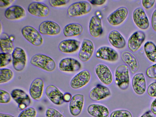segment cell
Masks as SVG:
<instances>
[{"label":"cell","mask_w":156,"mask_h":117,"mask_svg":"<svg viewBox=\"0 0 156 117\" xmlns=\"http://www.w3.org/2000/svg\"><path fill=\"white\" fill-rule=\"evenodd\" d=\"M13 67L16 71L20 72L24 68L27 62L25 51L19 47L16 48L12 53Z\"/></svg>","instance_id":"obj_5"},{"label":"cell","mask_w":156,"mask_h":117,"mask_svg":"<svg viewBox=\"0 0 156 117\" xmlns=\"http://www.w3.org/2000/svg\"><path fill=\"white\" fill-rule=\"evenodd\" d=\"M91 78L90 73L87 70H83L76 75L71 80L70 85L74 89L80 88L86 85Z\"/></svg>","instance_id":"obj_9"},{"label":"cell","mask_w":156,"mask_h":117,"mask_svg":"<svg viewBox=\"0 0 156 117\" xmlns=\"http://www.w3.org/2000/svg\"><path fill=\"white\" fill-rule=\"evenodd\" d=\"M11 100V97L7 91L0 90V103L6 104L9 102Z\"/></svg>","instance_id":"obj_35"},{"label":"cell","mask_w":156,"mask_h":117,"mask_svg":"<svg viewBox=\"0 0 156 117\" xmlns=\"http://www.w3.org/2000/svg\"><path fill=\"white\" fill-rule=\"evenodd\" d=\"M111 94L110 90L108 87L98 84L90 91V97L91 100L97 101L102 100Z\"/></svg>","instance_id":"obj_19"},{"label":"cell","mask_w":156,"mask_h":117,"mask_svg":"<svg viewBox=\"0 0 156 117\" xmlns=\"http://www.w3.org/2000/svg\"><path fill=\"white\" fill-rule=\"evenodd\" d=\"M109 41L111 44L118 49L124 48L126 44V41L118 31L114 30L111 31L108 36Z\"/></svg>","instance_id":"obj_25"},{"label":"cell","mask_w":156,"mask_h":117,"mask_svg":"<svg viewBox=\"0 0 156 117\" xmlns=\"http://www.w3.org/2000/svg\"><path fill=\"white\" fill-rule=\"evenodd\" d=\"M13 76V72L10 69L7 68L0 69V83H4L11 80Z\"/></svg>","instance_id":"obj_31"},{"label":"cell","mask_w":156,"mask_h":117,"mask_svg":"<svg viewBox=\"0 0 156 117\" xmlns=\"http://www.w3.org/2000/svg\"><path fill=\"white\" fill-rule=\"evenodd\" d=\"M0 48L2 53L11 54L14 49L13 42L6 34L2 33L0 36Z\"/></svg>","instance_id":"obj_29"},{"label":"cell","mask_w":156,"mask_h":117,"mask_svg":"<svg viewBox=\"0 0 156 117\" xmlns=\"http://www.w3.org/2000/svg\"><path fill=\"white\" fill-rule=\"evenodd\" d=\"M151 112L154 115H156V99L152 102L151 107Z\"/></svg>","instance_id":"obj_45"},{"label":"cell","mask_w":156,"mask_h":117,"mask_svg":"<svg viewBox=\"0 0 156 117\" xmlns=\"http://www.w3.org/2000/svg\"><path fill=\"white\" fill-rule=\"evenodd\" d=\"M83 31V27L80 24L73 23L65 26L63 30V33L66 37H70L80 35Z\"/></svg>","instance_id":"obj_28"},{"label":"cell","mask_w":156,"mask_h":117,"mask_svg":"<svg viewBox=\"0 0 156 117\" xmlns=\"http://www.w3.org/2000/svg\"><path fill=\"white\" fill-rule=\"evenodd\" d=\"M5 17L10 20H16L21 18L26 15L24 9L17 5H12L7 9L5 12Z\"/></svg>","instance_id":"obj_20"},{"label":"cell","mask_w":156,"mask_h":117,"mask_svg":"<svg viewBox=\"0 0 156 117\" xmlns=\"http://www.w3.org/2000/svg\"><path fill=\"white\" fill-rule=\"evenodd\" d=\"M153 113L150 111L146 112L140 117H155Z\"/></svg>","instance_id":"obj_46"},{"label":"cell","mask_w":156,"mask_h":117,"mask_svg":"<svg viewBox=\"0 0 156 117\" xmlns=\"http://www.w3.org/2000/svg\"><path fill=\"white\" fill-rule=\"evenodd\" d=\"M9 38L11 41H12V42L14 40V36H10Z\"/></svg>","instance_id":"obj_49"},{"label":"cell","mask_w":156,"mask_h":117,"mask_svg":"<svg viewBox=\"0 0 156 117\" xmlns=\"http://www.w3.org/2000/svg\"><path fill=\"white\" fill-rule=\"evenodd\" d=\"M11 96L18 105L25 104L28 106L31 103V100L29 95L22 90L19 89L13 90L11 92Z\"/></svg>","instance_id":"obj_27"},{"label":"cell","mask_w":156,"mask_h":117,"mask_svg":"<svg viewBox=\"0 0 156 117\" xmlns=\"http://www.w3.org/2000/svg\"><path fill=\"white\" fill-rule=\"evenodd\" d=\"M95 71L98 78L104 84L108 85L112 82V74L106 65L100 64L97 65L95 68Z\"/></svg>","instance_id":"obj_15"},{"label":"cell","mask_w":156,"mask_h":117,"mask_svg":"<svg viewBox=\"0 0 156 117\" xmlns=\"http://www.w3.org/2000/svg\"><path fill=\"white\" fill-rule=\"evenodd\" d=\"M91 5L89 2H78L73 3L69 6L67 13L71 17H76L87 14L91 11Z\"/></svg>","instance_id":"obj_3"},{"label":"cell","mask_w":156,"mask_h":117,"mask_svg":"<svg viewBox=\"0 0 156 117\" xmlns=\"http://www.w3.org/2000/svg\"><path fill=\"white\" fill-rule=\"evenodd\" d=\"M94 49L92 42L89 39H84L78 54L80 59L83 62L88 61L92 56Z\"/></svg>","instance_id":"obj_10"},{"label":"cell","mask_w":156,"mask_h":117,"mask_svg":"<svg viewBox=\"0 0 156 117\" xmlns=\"http://www.w3.org/2000/svg\"><path fill=\"white\" fill-rule=\"evenodd\" d=\"M80 43L79 41L76 40H65L60 43L58 48L60 51L63 53H71L78 49Z\"/></svg>","instance_id":"obj_22"},{"label":"cell","mask_w":156,"mask_h":117,"mask_svg":"<svg viewBox=\"0 0 156 117\" xmlns=\"http://www.w3.org/2000/svg\"><path fill=\"white\" fill-rule=\"evenodd\" d=\"M115 83L120 89L125 90L128 88L129 79L128 68L126 66H118L115 71Z\"/></svg>","instance_id":"obj_2"},{"label":"cell","mask_w":156,"mask_h":117,"mask_svg":"<svg viewBox=\"0 0 156 117\" xmlns=\"http://www.w3.org/2000/svg\"><path fill=\"white\" fill-rule=\"evenodd\" d=\"M24 37L29 42L36 46H41L43 43V39L40 33L33 27L27 26L21 30Z\"/></svg>","instance_id":"obj_4"},{"label":"cell","mask_w":156,"mask_h":117,"mask_svg":"<svg viewBox=\"0 0 156 117\" xmlns=\"http://www.w3.org/2000/svg\"><path fill=\"white\" fill-rule=\"evenodd\" d=\"M0 117H15L14 116L6 114L0 113Z\"/></svg>","instance_id":"obj_48"},{"label":"cell","mask_w":156,"mask_h":117,"mask_svg":"<svg viewBox=\"0 0 156 117\" xmlns=\"http://www.w3.org/2000/svg\"><path fill=\"white\" fill-rule=\"evenodd\" d=\"M39 31L41 34L56 35L61 32L60 26L56 23L51 21H45L41 23L39 26Z\"/></svg>","instance_id":"obj_7"},{"label":"cell","mask_w":156,"mask_h":117,"mask_svg":"<svg viewBox=\"0 0 156 117\" xmlns=\"http://www.w3.org/2000/svg\"><path fill=\"white\" fill-rule=\"evenodd\" d=\"M46 117H65L61 113L56 109L52 108H48L46 113Z\"/></svg>","instance_id":"obj_36"},{"label":"cell","mask_w":156,"mask_h":117,"mask_svg":"<svg viewBox=\"0 0 156 117\" xmlns=\"http://www.w3.org/2000/svg\"><path fill=\"white\" fill-rule=\"evenodd\" d=\"M133 19L136 25L140 29L146 30L148 28L149 21L142 8H138L134 10L133 13Z\"/></svg>","instance_id":"obj_16"},{"label":"cell","mask_w":156,"mask_h":117,"mask_svg":"<svg viewBox=\"0 0 156 117\" xmlns=\"http://www.w3.org/2000/svg\"><path fill=\"white\" fill-rule=\"evenodd\" d=\"M110 117H132L131 113L126 110H118L112 112Z\"/></svg>","instance_id":"obj_34"},{"label":"cell","mask_w":156,"mask_h":117,"mask_svg":"<svg viewBox=\"0 0 156 117\" xmlns=\"http://www.w3.org/2000/svg\"><path fill=\"white\" fill-rule=\"evenodd\" d=\"M44 87V83L42 79L37 78L31 83L29 89L30 94L34 100L39 101L41 98Z\"/></svg>","instance_id":"obj_18"},{"label":"cell","mask_w":156,"mask_h":117,"mask_svg":"<svg viewBox=\"0 0 156 117\" xmlns=\"http://www.w3.org/2000/svg\"><path fill=\"white\" fill-rule=\"evenodd\" d=\"M145 54L151 62H156V46L152 42H146L144 46Z\"/></svg>","instance_id":"obj_30"},{"label":"cell","mask_w":156,"mask_h":117,"mask_svg":"<svg viewBox=\"0 0 156 117\" xmlns=\"http://www.w3.org/2000/svg\"><path fill=\"white\" fill-rule=\"evenodd\" d=\"M45 92L48 98L54 104L60 105L64 103L63 94L55 85H51L48 86Z\"/></svg>","instance_id":"obj_12"},{"label":"cell","mask_w":156,"mask_h":117,"mask_svg":"<svg viewBox=\"0 0 156 117\" xmlns=\"http://www.w3.org/2000/svg\"><path fill=\"white\" fill-rule=\"evenodd\" d=\"M88 1L92 4L96 5H101L104 4L106 0H91Z\"/></svg>","instance_id":"obj_43"},{"label":"cell","mask_w":156,"mask_h":117,"mask_svg":"<svg viewBox=\"0 0 156 117\" xmlns=\"http://www.w3.org/2000/svg\"><path fill=\"white\" fill-rule=\"evenodd\" d=\"M145 38L144 33L141 31H137L133 33L129 38L128 46L129 49L134 52L140 47Z\"/></svg>","instance_id":"obj_14"},{"label":"cell","mask_w":156,"mask_h":117,"mask_svg":"<svg viewBox=\"0 0 156 117\" xmlns=\"http://www.w3.org/2000/svg\"><path fill=\"white\" fill-rule=\"evenodd\" d=\"M151 23L153 30L156 32V9L153 12L151 19Z\"/></svg>","instance_id":"obj_41"},{"label":"cell","mask_w":156,"mask_h":117,"mask_svg":"<svg viewBox=\"0 0 156 117\" xmlns=\"http://www.w3.org/2000/svg\"><path fill=\"white\" fill-rule=\"evenodd\" d=\"M88 113L94 117H107L109 114L108 108L103 105L92 104L88 107Z\"/></svg>","instance_id":"obj_26"},{"label":"cell","mask_w":156,"mask_h":117,"mask_svg":"<svg viewBox=\"0 0 156 117\" xmlns=\"http://www.w3.org/2000/svg\"><path fill=\"white\" fill-rule=\"evenodd\" d=\"M84 101V97L83 94H77L73 97L69 104V111L72 115L76 116L80 113Z\"/></svg>","instance_id":"obj_17"},{"label":"cell","mask_w":156,"mask_h":117,"mask_svg":"<svg viewBox=\"0 0 156 117\" xmlns=\"http://www.w3.org/2000/svg\"><path fill=\"white\" fill-rule=\"evenodd\" d=\"M27 106L25 104L18 105V108L20 110H23L27 108Z\"/></svg>","instance_id":"obj_47"},{"label":"cell","mask_w":156,"mask_h":117,"mask_svg":"<svg viewBox=\"0 0 156 117\" xmlns=\"http://www.w3.org/2000/svg\"><path fill=\"white\" fill-rule=\"evenodd\" d=\"M72 96L71 94L69 93H66L63 94V100L66 102H69L71 101Z\"/></svg>","instance_id":"obj_44"},{"label":"cell","mask_w":156,"mask_h":117,"mask_svg":"<svg viewBox=\"0 0 156 117\" xmlns=\"http://www.w3.org/2000/svg\"><path fill=\"white\" fill-rule=\"evenodd\" d=\"M89 32L92 37H97L100 36L102 32L101 21L97 16L91 17L89 26Z\"/></svg>","instance_id":"obj_24"},{"label":"cell","mask_w":156,"mask_h":117,"mask_svg":"<svg viewBox=\"0 0 156 117\" xmlns=\"http://www.w3.org/2000/svg\"><path fill=\"white\" fill-rule=\"evenodd\" d=\"M123 61L127 65L132 73L136 72L139 69V64L135 56L128 51L123 52L121 55Z\"/></svg>","instance_id":"obj_21"},{"label":"cell","mask_w":156,"mask_h":117,"mask_svg":"<svg viewBox=\"0 0 156 117\" xmlns=\"http://www.w3.org/2000/svg\"><path fill=\"white\" fill-rule=\"evenodd\" d=\"M132 85L136 93L139 95L144 94L145 91L146 84L143 74L139 73L135 75L132 79Z\"/></svg>","instance_id":"obj_23"},{"label":"cell","mask_w":156,"mask_h":117,"mask_svg":"<svg viewBox=\"0 0 156 117\" xmlns=\"http://www.w3.org/2000/svg\"><path fill=\"white\" fill-rule=\"evenodd\" d=\"M37 113V111L34 108L29 107L23 110L18 117H35Z\"/></svg>","instance_id":"obj_33"},{"label":"cell","mask_w":156,"mask_h":117,"mask_svg":"<svg viewBox=\"0 0 156 117\" xmlns=\"http://www.w3.org/2000/svg\"><path fill=\"white\" fill-rule=\"evenodd\" d=\"M14 1L7 0H0V7L1 8H4L10 5L12 2Z\"/></svg>","instance_id":"obj_42"},{"label":"cell","mask_w":156,"mask_h":117,"mask_svg":"<svg viewBox=\"0 0 156 117\" xmlns=\"http://www.w3.org/2000/svg\"><path fill=\"white\" fill-rule=\"evenodd\" d=\"M30 63L34 66L48 72H52L56 68L54 60L50 57L45 55L38 54L31 58Z\"/></svg>","instance_id":"obj_1"},{"label":"cell","mask_w":156,"mask_h":117,"mask_svg":"<svg viewBox=\"0 0 156 117\" xmlns=\"http://www.w3.org/2000/svg\"><path fill=\"white\" fill-rule=\"evenodd\" d=\"M147 92L148 94L150 96L156 97V81L149 85L147 88Z\"/></svg>","instance_id":"obj_39"},{"label":"cell","mask_w":156,"mask_h":117,"mask_svg":"<svg viewBox=\"0 0 156 117\" xmlns=\"http://www.w3.org/2000/svg\"><path fill=\"white\" fill-rule=\"evenodd\" d=\"M128 14V11L126 8L120 7L109 15L107 20L111 25H118L125 20Z\"/></svg>","instance_id":"obj_6"},{"label":"cell","mask_w":156,"mask_h":117,"mask_svg":"<svg viewBox=\"0 0 156 117\" xmlns=\"http://www.w3.org/2000/svg\"><path fill=\"white\" fill-rule=\"evenodd\" d=\"M27 9L32 15L40 17H47L50 13L49 9L47 5L38 2H33L30 3Z\"/></svg>","instance_id":"obj_8"},{"label":"cell","mask_w":156,"mask_h":117,"mask_svg":"<svg viewBox=\"0 0 156 117\" xmlns=\"http://www.w3.org/2000/svg\"><path fill=\"white\" fill-rule=\"evenodd\" d=\"M80 63L77 60L71 58H66L60 62L59 68L60 70L66 72H74L79 70L81 68Z\"/></svg>","instance_id":"obj_13"},{"label":"cell","mask_w":156,"mask_h":117,"mask_svg":"<svg viewBox=\"0 0 156 117\" xmlns=\"http://www.w3.org/2000/svg\"><path fill=\"white\" fill-rule=\"evenodd\" d=\"M69 1L68 0H50L49 1L50 5L54 7L65 5Z\"/></svg>","instance_id":"obj_37"},{"label":"cell","mask_w":156,"mask_h":117,"mask_svg":"<svg viewBox=\"0 0 156 117\" xmlns=\"http://www.w3.org/2000/svg\"><path fill=\"white\" fill-rule=\"evenodd\" d=\"M147 76L151 78H156V64L149 67L146 71Z\"/></svg>","instance_id":"obj_38"},{"label":"cell","mask_w":156,"mask_h":117,"mask_svg":"<svg viewBox=\"0 0 156 117\" xmlns=\"http://www.w3.org/2000/svg\"><path fill=\"white\" fill-rule=\"evenodd\" d=\"M96 56L97 58L105 60L115 62L118 59L119 55L114 49L107 46H103L97 51Z\"/></svg>","instance_id":"obj_11"},{"label":"cell","mask_w":156,"mask_h":117,"mask_svg":"<svg viewBox=\"0 0 156 117\" xmlns=\"http://www.w3.org/2000/svg\"><path fill=\"white\" fill-rule=\"evenodd\" d=\"M155 0H148L142 1V3L143 6L146 9H149L151 8L154 5Z\"/></svg>","instance_id":"obj_40"},{"label":"cell","mask_w":156,"mask_h":117,"mask_svg":"<svg viewBox=\"0 0 156 117\" xmlns=\"http://www.w3.org/2000/svg\"><path fill=\"white\" fill-rule=\"evenodd\" d=\"M12 57L11 54L2 53L0 54V68L5 67L12 60Z\"/></svg>","instance_id":"obj_32"}]
</instances>
